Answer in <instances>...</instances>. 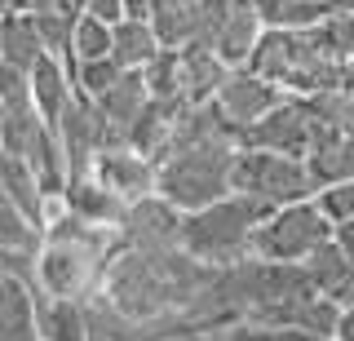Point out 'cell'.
Returning a JSON list of instances; mask_svg holds the SVG:
<instances>
[{
	"instance_id": "6da1fadb",
	"label": "cell",
	"mask_w": 354,
	"mask_h": 341,
	"mask_svg": "<svg viewBox=\"0 0 354 341\" xmlns=\"http://www.w3.org/2000/svg\"><path fill=\"white\" fill-rule=\"evenodd\" d=\"M208 275H213V266H199L182 248L133 252L115 244L102 270V284H97V297L133 324H160V319H182L191 311Z\"/></svg>"
},
{
	"instance_id": "7a4b0ae2",
	"label": "cell",
	"mask_w": 354,
	"mask_h": 341,
	"mask_svg": "<svg viewBox=\"0 0 354 341\" xmlns=\"http://www.w3.org/2000/svg\"><path fill=\"white\" fill-rule=\"evenodd\" d=\"M235 156V133L217 120L213 107H191L173 151L155 164V195L177 213H195L226 200Z\"/></svg>"
},
{
	"instance_id": "3957f363",
	"label": "cell",
	"mask_w": 354,
	"mask_h": 341,
	"mask_svg": "<svg viewBox=\"0 0 354 341\" xmlns=\"http://www.w3.org/2000/svg\"><path fill=\"white\" fill-rule=\"evenodd\" d=\"M115 252V230L88 226L71 213H53L44 222L40 235V252H36V270H31V288L44 297H71V302H84V297L97 293L102 284V270Z\"/></svg>"
},
{
	"instance_id": "277c9868",
	"label": "cell",
	"mask_w": 354,
	"mask_h": 341,
	"mask_svg": "<svg viewBox=\"0 0 354 341\" xmlns=\"http://www.w3.org/2000/svg\"><path fill=\"white\" fill-rule=\"evenodd\" d=\"M270 213L257 200H243V195H226V200L195 208V213H182V226H177V248L186 252L199 266H235V261L248 257L252 230L257 222Z\"/></svg>"
},
{
	"instance_id": "5b68a950",
	"label": "cell",
	"mask_w": 354,
	"mask_h": 341,
	"mask_svg": "<svg viewBox=\"0 0 354 341\" xmlns=\"http://www.w3.org/2000/svg\"><path fill=\"white\" fill-rule=\"evenodd\" d=\"M243 71L270 80L288 98H310V93L337 89L341 62L324 53L315 31H261V40L248 53Z\"/></svg>"
},
{
	"instance_id": "8992f818",
	"label": "cell",
	"mask_w": 354,
	"mask_h": 341,
	"mask_svg": "<svg viewBox=\"0 0 354 341\" xmlns=\"http://www.w3.org/2000/svg\"><path fill=\"white\" fill-rule=\"evenodd\" d=\"M328 239H332L328 217L315 208V200H301V204L270 208V213L261 217L257 230H252L248 257L279 261V266H301L310 252H315L319 244H328Z\"/></svg>"
},
{
	"instance_id": "52a82bcc",
	"label": "cell",
	"mask_w": 354,
	"mask_h": 341,
	"mask_svg": "<svg viewBox=\"0 0 354 341\" xmlns=\"http://www.w3.org/2000/svg\"><path fill=\"white\" fill-rule=\"evenodd\" d=\"M230 195L257 200L261 208L301 204L315 195L310 173L297 156H274V151H239L230 169Z\"/></svg>"
},
{
	"instance_id": "ba28073f",
	"label": "cell",
	"mask_w": 354,
	"mask_h": 341,
	"mask_svg": "<svg viewBox=\"0 0 354 341\" xmlns=\"http://www.w3.org/2000/svg\"><path fill=\"white\" fill-rule=\"evenodd\" d=\"M310 142H315V125H310L301 98H283V102L270 107L257 125H248V129L235 133L239 151H274V156H297V160H306Z\"/></svg>"
},
{
	"instance_id": "9c48e42d",
	"label": "cell",
	"mask_w": 354,
	"mask_h": 341,
	"mask_svg": "<svg viewBox=\"0 0 354 341\" xmlns=\"http://www.w3.org/2000/svg\"><path fill=\"white\" fill-rule=\"evenodd\" d=\"M288 93H279L270 80H261V75H252V71H230L226 80H221V89L213 93V111L217 120L230 129V133H239V129H248V125H257V120L270 111V107H279Z\"/></svg>"
},
{
	"instance_id": "30bf717a",
	"label": "cell",
	"mask_w": 354,
	"mask_h": 341,
	"mask_svg": "<svg viewBox=\"0 0 354 341\" xmlns=\"http://www.w3.org/2000/svg\"><path fill=\"white\" fill-rule=\"evenodd\" d=\"M177 226H182V213L169 208L160 195H147V200L124 208V222L115 226V244L133 252H173Z\"/></svg>"
},
{
	"instance_id": "8fae6325",
	"label": "cell",
	"mask_w": 354,
	"mask_h": 341,
	"mask_svg": "<svg viewBox=\"0 0 354 341\" xmlns=\"http://www.w3.org/2000/svg\"><path fill=\"white\" fill-rule=\"evenodd\" d=\"M88 178L97 186H106V191L124 204H138V200H147V195H155V164L142 160L138 151H129V147L97 151Z\"/></svg>"
},
{
	"instance_id": "7c38bea8",
	"label": "cell",
	"mask_w": 354,
	"mask_h": 341,
	"mask_svg": "<svg viewBox=\"0 0 354 341\" xmlns=\"http://www.w3.org/2000/svg\"><path fill=\"white\" fill-rule=\"evenodd\" d=\"M186 111H191L186 102H155V98H151V102L142 107L138 125L129 129V151H138L142 160L160 164V160L173 151L177 133H182V125H186Z\"/></svg>"
},
{
	"instance_id": "4fadbf2b",
	"label": "cell",
	"mask_w": 354,
	"mask_h": 341,
	"mask_svg": "<svg viewBox=\"0 0 354 341\" xmlns=\"http://www.w3.org/2000/svg\"><path fill=\"white\" fill-rule=\"evenodd\" d=\"M261 18H257V9H252V0H235L230 5V14H226V23L217 27V36H213V45H208V53L221 62L226 71H239L243 62H248V53L257 49V40H261Z\"/></svg>"
},
{
	"instance_id": "5bb4252c",
	"label": "cell",
	"mask_w": 354,
	"mask_h": 341,
	"mask_svg": "<svg viewBox=\"0 0 354 341\" xmlns=\"http://www.w3.org/2000/svg\"><path fill=\"white\" fill-rule=\"evenodd\" d=\"M301 164H306L315 191L350 182L354 178V133H315V142H310Z\"/></svg>"
},
{
	"instance_id": "9a60e30c",
	"label": "cell",
	"mask_w": 354,
	"mask_h": 341,
	"mask_svg": "<svg viewBox=\"0 0 354 341\" xmlns=\"http://www.w3.org/2000/svg\"><path fill=\"white\" fill-rule=\"evenodd\" d=\"M62 213L80 217V222L88 226H102V230H115L120 222H124V200H115V195L106 191V186H97L93 178H71L62 191Z\"/></svg>"
},
{
	"instance_id": "2e32d148",
	"label": "cell",
	"mask_w": 354,
	"mask_h": 341,
	"mask_svg": "<svg viewBox=\"0 0 354 341\" xmlns=\"http://www.w3.org/2000/svg\"><path fill=\"white\" fill-rule=\"evenodd\" d=\"M27 80H31V111H36L44 125L53 129L62 120V111L71 107V98H75L71 71H66L58 58H49V53H44L36 67L27 71Z\"/></svg>"
},
{
	"instance_id": "e0dca14e",
	"label": "cell",
	"mask_w": 354,
	"mask_h": 341,
	"mask_svg": "<svg viewBox=\"0 0 354 341\" xmlns=\"http://www.w3.org/2000/svg\"><path fill=\"white\" fill-rule=\"evenodd\" d=\"M31 319H36V337L40 341H88L84 302H71V297H44V293L31 288Z\"/></svg>"
},
{
	"instance_id": "ac0fdd59",
	"label": "cell",
	"mask_w": 354,
	"mask_h": 341,
	"mask_svg": "<svg viewBox=\"0 0 354 341\" xmlns=\"http://www.w3.org/2000/svg\"><path fill=\"white\" fill-rule=\"evenodd\" d=\"M301 270H306L310 288H315L319 297H328V302H337V306L350 302V293H354V266H350L346 252L337 248V239L319 244V248L301 261Z\"/></svg>"
},
{
	"instance_id": "d6986e66",
	"label": "cell",
	"mask_w": 354,
	"mask_h": 341,
	"mask_svg": "<svg viewBox=\"0 0 354 341\" xmlns=\"http://www.w3.org/2000/svg\"><path fill=\"white\" fill-rule=\"evenodd\" d=\"M0 195H5V200L14 204L31 226H40V230H44V222H49V217L62 208V204L44 200L40 186H36V178H31V169H27L22 160H14V156H0Z\"/></svg>"
},
{
	"instance_id": "ffe728a7",
	"label": "cell",
	"mask_w": 354,
	"mask_h": 341,
	"mask_svg": "<svg viewBox=\"0 0 354 341\" xmlns=\"http://www.w3.org/2000/svg\"><path fill=\"white\" fill-rule=\"evenodd\" d=\"M177 58H182V102L186 107H208L230 71L221 67L208 49H199V45L177 49Z\"/></svg>"
},
{
	"instance_id": "44dd1931",
	"label": "cell",
	"mask_w": 354,
	"mask_h": 341,
	"mask_svg": "<svg viewBox=\"0 0 354 341\" xmlns=\"http://www.w3.org/2000/svg\"><path fill=\"white\" fill-rule=\"evenodd\" d=\"M199 5L204 0H155L147 23L160 40V49H186L195 40V27H199Z\"/></svg>"
},
{
	"instance_id": "7402d4cb",
	"label": "cell",
	"mask_w": 354,
	"mask_h": 341,
	"mask_svg": "<svg viewBox=\"0 0 354 341\" xmlns=\"http://www.w3.org/2000/svg\"><path fill=\"white\" fill-rule=\"evenodd\" d=\"M155 53H160V40H155L147 18H120L111 27V62L120 71H142Z\"/></svg>"
},
{
	"instance_id": "603a6c76",
	"label": "cell",
	"mask_w": 354,
	"mask_h": 341,
	"mask_svg": "<svg viewBox=\"0 0 354 341\" xmlns=\"http://www.w3.org/2000/svg\"><path fill=\"white\" fill-rule=\"evenodd\" d=\"M40 58H44V45H40L36 23L22 18V14H5V18H0V67L31 71Z\"/></svg>"
},
{
	"instance_id": "cb8c5ba5",
	"label": "cell",
	"mask_w": 354,
	"mask_h": 341,
	"mask_svg": "<svg viewBox=\"0 0 354 341\" xmlns=\"http://www.w3.org/2000/svg\"><path fill=\"white\" fill-rule=\"evenodd\" d=\"M266 31H315L328 18L324 0H252Z\"/></svg>"
},
{
	"instance_id": "d4e9b609",
	"label": "cell",
	"mask_w": 354,
	"mask_h": 341,
	"mask_svg": "<svg viewBox=\"0 0 354 341\" xmlns=\"http://www.w3.org/2000/svg\"><path fill=\"white\" fill-rule=\"evenodd\" d=\"M0 341H40L31 319V284L0 279Z\"/></svg>"
},
{
	"instance_id": "484cf974",
	"label": "cell",
	"mask_w": 354,
	"mask_h": 341,
	"mask_svg": "<svg viewBox=\"0 0 354 341\" xmlns=\"http://www.w3.org/2000/svg\"><path fill=\"white\" fill-rule=\"evenodd\" d=\"M315 133H354V102L341 89H324V93H310L301 98Z\"/></svg>"
},
{
	"instance_id": "4316f807",
	"label": "cell",
	"mask_w": 354,
	"mask_h": 341,
	"mask_svg": "<svg viewBox=\"0 0 354 341\" xmlns=\"http://www.w3.org/2000/svg\"><path fill=\"white\" fill-rule=\"evenodd\" d=\"M142 84H147V98H155V102H182V58H177V49L155 53L142 67Z\"/></svg>"
},
{
	"instance_id": "83f0119b",
	"label": "cell",
	"mask_w": 354,
	"mask_h": 341,
	"mask_svg": "<svg viewBox=\"0 0 354 341\" xmlns=\"http://www.w3.org/2000/svg\"><path fill=\"white\" fill-rule=\"evenodd\" d=\"M40 235H44V230L31 226L27 217L0 195V248L18 252V257H36V252H40Z\"/></svg>"
},
{
	"instance_id": "f1b7e54d",
	"label": "cell",
	"mask_w": 354,
	"mask_h": 341,
	"mask_svg": "<svg viewBox=\"0 0 354 341\" xmlns=\"http://www.w3.org/2000/svg\"><path fill=\"white\" fill-rule=\"evenodd\" d=\"M97 58H111V27L80 14L71 27V62H97Z\"/></svg>"
},
{
	"instance_id": "f546056e",
	"label": "cell",
	"mask_w": 354,
	"mask_h": 341,
	"mask_svg": "<svg viewBox=\"0 0 354 341\" xmlns=\"http://www.w3.org/2000/svg\"><path fill=\"white\" fill-rule=\"evenodd\" d=\"M120 75H124V71H120L111 58H97V62H75V67H71V84H75V93H80V98L97 102V98H102Z\"/></svg>"
},
{
	"instance_id": "4dcf8cb0",
	"label": "cell",
	"mask_w": 354,
	"mask_h": 341,
	"mask_svg": "<svg viewBox=\"0 0 354 341\" xmlns=\"http://www.w3.org/2000/svg\"><path fill=\"white\" fill-rule=\"evenodd\" d=\"M315 40L324 45L328 58H337V62L354 58V14H328L324 23L315 27Z\"/></svg>"
},
{
	"instance_id": "1f68e13d",
	"label": "cell",
	"mask_w": 354,
	"mask_h": 341,
	"mask_svg": "<svg viewBox=\"0 0 354 341\" xmlns=\"http://www.w3.org/2000/svg\"><path fill=\"white\" fill-rule=\"evenodd\" d=\"M310 200H315V208L328 217V226L354 222V178L350 182H337V186H324V191H315Z\"/></svg>"
},
{
	"instance_id": "d6a6232c",
	"label": "cell",
	"mask_w": 354,
	"mask_h": 341,
	"mask_svg": "<svg viewBox=\"0 0 354 341\" xmlns=\"http://www.w3.org/2000/svg\"><path fill=\"white\" fill-rule=\"evenodd\" d=\"M31 107V80L18 67H0V111H27Z\"/></svg>"
},
{
	"instance_id": "836d02e7",
	"label": "cell",
	"mask_w": 354,
	"mask_h": 341,
	"mask_svg": "<svg viewBox=\"0 0 354 341\" xmlns=\"http://www.w3.org/2000/svg\"><path fill=\"white\" fill-rule=\"evenodd\" d=\"M9 14L22 18H58V14H80L75 0H9Z\"/></svg>"
},
{
	"instance_id": "e575fe53",
	"label": "cell",
	"mask_w": 354,
	"mask_h": 341,
	"mask_svg": "<svg viewBox=\"0 0 354 341\" xmlns=\"http://www.w3.org/2000/svg\"><path fill=\"white\" fill-rule=\"evenodd\" d=\"M80 14L97 18V23H106V27H115L120 18H124V0H80Z\"/></svg>"
},
{
	"instance_id": "d590c367",
	"label": "cell",
	"mask_w": 354,
	"mask_h": 341,
	"mask_svg": "<svg viewBox=\"0 0 354 341\" xmlns=\"http://www.w3.org/2000/svg\"><path fill=\"white\" fill-rule=\"evenodd\" d=\"M332 239H337V248L350 257V266H354V222H346V226H332Z\"/></svg>"
},
{
	"instance_id": "8d00e7d4",
	"label": "cell",
	"mask_w": 354,
	"mask_h": 341,
	"mask_svg": "<svg viewBox=\"0 0 354 341\" xmlns=\"http://www.w3.org/2000/svg\"><path fill=\"white\" fill-rule=\"evenodd\" d=\"M332 341H354V306H341V319H337Z\"/></svg>"
},
{
	"instance_id": "74e56055",
	"label": "cell",
	"mask_w": 354,
	"mask_h": 341,
	"mask_svg": "<svg viewBox=\"0 0 354 341\" xmlns=\"http://www.w3.org/2000/svg\"><path fill=\"white\" fill-rule=\"evenodd\" d=\"M337 89H341V93H346L350 102H354V58L341 62V71H337Z\"/></svg>"
},
{
	"instance_id": "f35d334b",
	"label": "cell",
	"mask_w": 354,
	"mask_h": 341,
	"mask_svg": "<svg viewBox=\"0 0 354 341\" xmlns=\"http://www.w3.org/2000/svg\"><path fill=\"white\" fill-rule=\"evenodd\" d=\"M155 0H124V18H147Z\"/></svg>"
},
{
	"instance_id": "ab89813d",
	"label": "cell",
	"mask_w": 354,
	"mask_h": 341,
	"mask_svg": "<svg viewBox=\"0 0 354 341\" xmlns=\"http://www.w3.org/2000/svg\"><path fill=\"white\" fill-rule=\"evenodd\" d=\"M328 14H354V0H324Z\"/></svg>"
},
{
	"instance_id": "60d3db41",
	"label": "cell",
	"mask_w": 354,
	"mask_h": 341,
	"mask_svg": "<svg viewBox=\"0 0 354 341\" xmlns=\"http://www.w3.org/2000/svg\"><path fill=\"white\" fill-rule=\"evenodd\" d=\"M9 14V0H0V18H5Z\"/></svg>"
},
{
	"instance_id": "b9f144b4",
	"label": "cell",
	"mask_w": 354,
	"mask_h": 341,
	"mask_svg": "<svg viewBox=\"0 0 354 341\" xmlns=\"http://www.w3.org/2000/svg\"><path fill=\"white\" fill-rule=\"evenodd\" d=\"M346 306H354V293H350V302H346Z\"/></svg>"
},
{
	"instance_id": "7bdbcfd3",
	"label": "cell",
	"mask_w": 354,
	"mask_h": 341,
	"mask_svg": "<svg viewBox=\"0 0 354 341\" xmlns=\"http://www.w3.org/2000/svg\"><path fill=\"white\" fill-rule=\"evenodd\" d=\"M0 120H5V111H0Z\"/></svg>"
}]
</instances>
